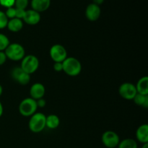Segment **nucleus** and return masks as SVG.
I'll return each mask as SVG.
<instances>
[{
	"label": "nucleus",
	"mask_w": 148,
	"mask_h": 148,
	"mask_svg": "<svg viewBox=\"0 0 148 148\" xmlns=\"http://www.w3.org/2000/svg\"><path fill=\"white\" fill-rule=\"evenodd\" d=\"M118 148H137L138 145L136 140L131 138H127L119 142Z\"/></svg>",
	"instance_id": "6ab92c4d"
},
{
	"label": "nucleus",
	"mask_w": 148,
	"mask_h": 148,
	"mask_svg": "<svg viewBox=\"0 0 148 148\" xmlns=\"http://www.w3.org/2000/svg\"><path fill=\"white\" fill-rule=\"evenodd\" d=\"M101 10L100 6L93 4V3H91V4H88V7H86V10H85V16H86V18L89 21L91 22L98 20L99 19L100 16H101Z\"/></svg>",
	"instance_id": "9d476101"
},
{
	"label": "nucleus",
	"mask_w": 148,
	"mask_h": 148,
	"mask_svg": "<svg viewBox=\"0 0 148 148\" xmlns=\"http://www.w3.org/2000/svg\"><path fill=\"white\" fill-rule=\"evenodd\" d=\"M51 5V0H32V10L40 13L46 11Z\"/></svg>",
	"instance_id": "ddd939ff"
},
{
	"label": "nucleus",
	"mask_w": 148,
	"mask_h": 148,
	"mask_svg": "<svg viewBox=\"0 0 148 148\" xmlns=\"http://www.w3.org/2000/svg\"><path fill=\"white\" fill-rule=\"evenodd\" d=\"M23 21L30 25H35L38 24L40 21V13L33 10H25Z\"/></svg>",
	"instance_id": "9b49d317"
},
{
	"label": "nucleus",
	"mask_w": 148,
	"mask_h": 148,
	"mask_svg": "<svg viewBox=\"0 0 148 148\" xmlns=\"http://www.w3.org/2000/svg\"><path fill=\"white\" fill-rule=\"evenodd\" d=\"M60 124V119L59 116L55 114H50L46 117V127L50 130H55L58 128Z\"/></svg>",
	"instance_id": "f3484780"
},
{
	"label": "nucleus",
	"mask_w": 148,
	"mask_h": 148,
	"mask_svg": "<svg viewBox=\"0 0 148 148\" xmlns=\"http://www.w3.org/2000/svg\"><path fill=\"white\" fill-rule=\"evenodd\" d=\"M137 93L135 85L130 82H124L121 84L119 88V94L120 96L127 101L134 99Z\"/></svg>",
	"instance_id": "6e6552de"
},
{
	"label": "nucleus",
	"mask_w": 148,
	"mask_h": 148,
	"mask_svg": "<svg viewBox=\"0 0 148 148\" xmlns=\"http://www.w3.org/2000/svg\"><path fill=\"white\" fill-rule=\"evenodd\" d=\"M7 27L10 31L17 33L20 31L23 27V21L18 18H13L8 20Z\"/></svg>",
	"instance_id": "2eb2a0df"
},
{
	"label": "nucleus",
	"mask_w": 148,
	"mask_h": 148,
	"mask_svg": "<svg viewBox=\"0 0 148 148\" xmlns=\"http://www.w3.org/2000/svg\"><path fill=\"white\" fill-rule=\"evenodd\" d=\"M92 1H93V2H92L93 4H97L98 6H100L104 2V0H92Z\"/></svg>",
	"instance_id": "c85d7f7f"
},
{
	"label": "nucleus",
	"mask_w": 148,
	"mask_h": 148,
	"mask_svg": "<svg viewBox=\"0 0 148 148\" xmlns=\"http://www.w3.org/2000/svg\"><path fill=\"white\" fill-rule=\"evenodd\" d=\"M3 92V88H2V86H1V85H0V96L1 95V94H2Z\"/></svg>",
	"instance_id": "7c9ffc66"
},
{
	"label": "nucleus",
	"mask_w": 148,
	"mask_h": 148,
	"mask_svg": "<svg viewBox=\"0 0 148 148\" xmlns=\"http://www.w3.org/2000/svg\"><path fill=\"white\" fill-rule=\"evenodd\" d=\"M38 109L36 100L31 98H26L20 102L18 107L19 113L23 116L30 117L36 113Z\"/></svg>",
	"instance_id": "20e7f679"
},
{
	"label": "nucleus",
	"mask_w": 148,
	"mask_h": 148,
	"mask_svg": "<svg viewBox=\"0 0 148 148\" xmlns=\"http://www.w3.org/2000/svg\"><path fill=\"white\" fill-rule=\"evenodd\" d=\"M8 20L5 13L0 10V29H4L7 27Z\"/></svg>",
	"instance_id": "412c9836"
},
{
	"label": "nucleus",
	"mask_w": 148,
	"mask_h": 148,
	"mask_svg": "<svg viewBox=\"0 0 148 148\" xmlns=\"http://www.w3.org/2000/svg\"><path fill=\"white\" fill-rule=\"evenodd\" d=\"M7 58L6 56L4 51H0V66L4 64L6 62V61H7Z\"/></svg>",
	"instance_id": "cd10ccee"
},
{
	"label": "nucleus",
	"mask_w": 148,
	"mask_h": 148,
	"mask_svg": "<svg viewBox=\"0 0 148 148\" xmlns=\"http://www.w3.org/2000/svg\"><path fill=\"white\" fill-rule=\"evenodd\" d=\"M27 5H28V0H15L14 2V6L17 9L25 10Z\"/></svg>",
	"instance_id": "4be33fe9"
},
{
	"label": "nucleus",
	"mask_w": 148,
	"mask_h": 148,
	"mask_svg": "<svg viewBox=\"0 0 148 148\" xmlns=\"http://www.w3.org/2000/svg\"><path fill=\"white\" fill-rule=\"evenodd\" d=\"M45 92H46V88H45L44 85L40 82L34 83L30 88V98L36 101L43 98Z\"/></svg>",
	"instance_id": "f8f14e48"
},
{
	"label": "nucleus",
	"mask_w": 148,
	"mask_h": 148,
	"mask_svg": "<svg viewBox=\"0 0 148 148\" xmlns=\"http://www.w3.org/2000/svg\"><path fill=\"white\" fill-rule=\"evenodd\" d=\"M51 58L54 62H63L67 57L66 49L61 44H54L49 51Z\"/></svg>",
	"instance_id": "0eeeda50"
},
{
	"label": "nucleus",
	"mask_w": 148,
	"mask_h": 148,
	"mask_svg": "<svg viewBox=\"0 0 148 148\" xmlns=\"http://www.w3.org/2000/svg\"><path fill=\"white\" fill-rule=\"evenodd\" d=\"M36 103H37L38 108H43V107L46 106V101L44 98H40V99L37 100V101H36Z\"/></svg>",
	"instance_id": "bb28decb"
},
{
	"label": "nucleus",
	"mask_w": 148,
	"mask_h": 148,
	"mask_svg": "<svg viewBox=\"0 0 148 148\" xmlns=\"http://www.w3.org/2000/svg\"><path fill=\"white\" fill-rule=\"evenodd\" d=\"M133 101L134 103L139 106H142L145 108H148V95L137 93Z\"/></svg>",
	"instance_id": "a211bd4d"
},
{
	"label": "nucleus",
	"mask_w": 148,
	"mask_h": 148,
	"mask_svg": "<svg viewBox=\"0 0 148 148\" xmlns=\"http://www.w3.org/2000/svg\"><path fill=\"white\" fill-rule=\"evenodd\" d=\"M10 44V42L8 37L3 33H0V51H4Z\"/></svg>",
	"instance_id": "aec40b11"
},
{
	"label": "nucleus",
	"mask_w": 148,
	"mask_h": 148,
	"mask_svg": "<svg viewBox=\"0 0 148 148\" xmlns=\"http://www.w3.org/2000/svg\"><path fill=\"white\" fill-rule=\"evenodd\" d=\"M63 72L70 77H76L80 74L82 71V64L75 57H66L62 62Z\"/></svg>",
	"instance_id": "f257e3e1"
},
{
	"label": "nucleus",
	"mask_w": 148,
	"mask_h": 148,
	"mask_svg": "<svg viewBox=\"0 0 148 148\" xmlns=\"http://www.w3.org/2000/svg\"><path fill=\"white\" fill-rule=\"evenodd\" d=\"M137 93L148 95V77L147 76L140 78L135 85Z\"/></svg>",
	"instance_id": "dca6fc26"
},
{
	"label": "nucleus",
	"mask_w": 148,
	"mask_h": 148,
	"mask_svg": "<svg viewBox=\"0 0 148 148\" xmlns=\"http://www.w3.org/2000/svg\"><path fill=\"white\" fill-rule=\"evenodd\" d=\"M12 77L17 83L22 85L28 84L30 81V75L25 72L20 66L15 67L12 71Z\"/></svg>",
	"instance_id": "1a4fd4ad"
},
{
	"label": "nucleus",
	"mask_w": 148,
	"mask_h": 148,
	"mask_svg": "<svg viewBox=\"0 0 148 148\" xmlns=\"http://www.w3.org/2000/svg\"><path fill=\"white\" fill-rule=\"evenodd\" d=\"M21 69L28 75H32L38 70L39 67V60L36 56L32 54L25 56L21 60Z\"/></svg>",
	"instance_id": "39448f33"
},
{
	"label": "nucleus",
	"mask_w": 148,
	"mask_h": 148,
	"mask_svg": "<svg viewBox=\"0 0 148 148\" xmlns=\"http://www.w3.org/2000/svg\"><path fill=\"white\" fill-rule=\"evenodd\" d=\"M46 117L43 113H35L30 116L29 120V130L33 133L41 132L46 128Z\"/></svg>",
	"instance_id": "f03ea898"
},
{
	"label": "nucleus",
	"mask_w": 148,
	"mask_h": 148,
	"mask_svg": "<svg viewBox=\"0 0 148 148\" xmlns=\"http://www.w3.org/2000/svg\"><path fill=\"white\" fill-rule=\"evenodd\" d=\"M53 69L58 72L63 71L62 62H54V64H53Z\"/></svg>",
	"instance_id": "a878e982"
},
{
	"label": "nucleus",
	"mask_w": 148,
	"mask_h": 148,
	"mask_svg": "<svg viewBox=\"0 0 148 148\" xmlns=\"http://www.w3.org/2000/svg\"><path fill=\"white\" fill-rule=\"evenodd\" d=\"M4 53L7 59L14 62L21 61L25 56V49L21 44L17 43H10L4 50Z\"/></svg>",
	"instance_id": "7ed1b4c3"
},
{
	"label": "nucleus",
	"mask_w": 148,
	"mask_h": 148,
	"mask_svg": "<svg viewBox=\"0 0 148 148\" xmlns=\"http://www.w3.org/2000/svg\"><path fill=\"white\" fill-rule=\"evenodd\" d=\"M14 2L15 0H0V5L7 9L14 7Z\"/></svg>",
	"instance_id": "b1692460"
},
{
	"label": "nucleus",
	"mask_w": 148,
	"mask_h": 148,
	"mask_svg": "<svg viewBox=\"0 0 148 148\" xmlns=\"http://www.w3.org/2000/svg\"><path fill=\"white\" fill-rule=\"evenodd\" d=\"M15 11L16 9L14 7H10V8L7 9V10H6V12L4 13H5L6 16L8 18V20L15 18Z\"/></svg>",
	"instance_id": "5701e85b"
},
{
	"label": "nucleus",
	"mask_w": 148,
	"mask_h": 148,
	"mask_svg": "<svg viewBox=\"0 0 148 148\" xmlns=\"http://www.w3.org/2000/svg\"><path fill=\"white\" fill-rule=\"evenodd\" d=\"M101 141L107 148H115L120 142V137L116 132L108 130L103 132L101 137Z\"/></svg>",
	"instance_id": "423d86ee"
},
{
	"label": "nucleus",
	"mask_w": 148,
	"mask_h": 148,
	"mask_svg": "<svg viewBox=\"0 0 148 148\" xmlns=\"http://www.w3.org/2000/svg\"><path fill=\"white\" fill-rule=\"evenodd\" d=\"M136 138L139 143L143 144L148 143V125L147 124H142L137 128Z\"/></svg>",
	"instance_id": "4468645a"
},
{
	"label": "nucleus",
	"mask_w": 148,
	"mask_h": 148,
	"mask_svg": "<svg viewBox=\"0 0 148 148\" xmlns=\"http://www.w3.org/2000/svg\"><path fill=\"white\" fill-rule=\"evenodd\" d=\"M3 112H4V108H3L2 104H1V103L0 102V117L2 116Z\"/></svg>",
	"instance_id": "c756f323"
},
{
	"label": "nucleus",
	"mask_w": 148,
	"mask_h": 148,
	"mask_svg": "<svg viewBox=\"0 0 148 148\" xmlns=\"http://www.w3.org/2000/svg\"><path fill=\"white\" fill-rule=\"evenodd\" d=\"M142 148H148V143H145V144H143Z\"/></svg>",
	"instance_id": "2f4dec72"
},
{
	"label": "nucleus",
	"mask_w": 148,
	"mask_h": 148,
	"mask_svg": "<svg viewBox=\"0 0 148 148\" xmlns=\"http://www.w3.org/2000/svg\"><path fill=\"white\" fill-rule=\"evenodd\" d=\"M15 9H16L15 18H18L23 20V17H24V15H25V10H21V9H17V8Z\"/></svg>",
	"instance_id": "393cba45"
}]
</instances>
